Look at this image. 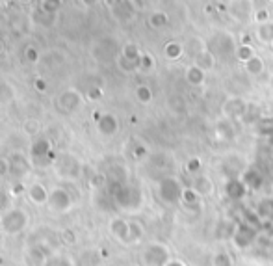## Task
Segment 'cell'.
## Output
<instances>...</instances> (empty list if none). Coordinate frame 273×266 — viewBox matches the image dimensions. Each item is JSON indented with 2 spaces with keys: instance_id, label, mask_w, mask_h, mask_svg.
I'll return each instance as SVG.
<instances>
[{
  "instance_id": "6da1fadb",
  "label": "cell",
  "mask_w": 273,
  "mask_h": 266,
  "mask_svg": "<svg viewBox=\"0 0 273 266\" xmlns=\"http://www.w3.org/2000/svg\"><path fill=\"white\" fill-rule=\"evenodd\" d=\"M30 225V214L22 207H10L0 214V233L8 236H17L24 233Z\"/></svg>"
},
{
  "instance_id": "7a4b0ae2",
  "label": "cell",
  "mask_w": 273,
  "mask_h": 266,
  "mask_svg": "<svg viewBox=\"0 0 273 266\" xmlns=\"http://www.w3.org/2000/svg\"><path fill=\"white\" fill-rule=\"evenodd\" d=\"M110 199L114 201V205L119 209L132 212L141 207V190L129 183L110 184Z\"/></svg>"
},
{
  "instance_id": "3957f363",
  "label": "cell",
  "mask_w": 273,
  "mask_h": 266,
  "mask_svg": "<svg viewBox=\"0 0 273 266\" xmlns=\"http://www.w3.org/2000/svg\"><path fill=\"white\" fill-rule=\"evenodd\" d=\"M54 171L60 179L65 181H77L82 173V164L80 160L71 153H62L58 154L54 160Z\"/></svg>"
},
{
  "instance_id": "277c9868",
  "label": "cell",
  "mask_w": 273,
  "mask_h": 266,
  "mask_svg": "<svg viewBox=\"0 0 273 266\" xmlns=\"http://www.w3.org/2000/svg\"><path fill=\"white\" fill-rule=\"evenodd\" d=\"M169 259L171 250L164 242H149L141 250V264L143 266H164Z\"/></svg>"
},
{
  "instance_id": "5b68a950",
  "label": "cell",
  "mask_w": 273,
  "mask_h": 266,
  "mask_svg": "<svg viewBox=\"0 0 273 266\" xmlns=\"http://www.w3.org/2000/svg\"><path fill=\"white\" fill-rule=\"evenodd\" d=\"M72 205H75V199H72L71 192L67 188L56 186V188L51 190L48 203H46L51 212H54V214H65V212H69L72 209Z\"/></svg>"
},
{
  "instance_id": "8992f818",
  "label": "cell",
  "mask_w": 273,
  "mask_h": 266,
  "mask_svg": "<svg viewBox=\"0 0 273 266\" xmlns=\"http://www.w3.org/2000/svg\"><path fill=\"white\" fill-rule=\"evenodd\" d=\"M28 157H30L32 164H54L56 160V154L52 151V143L48 138H39L37 136L30 145V151H28Z\"/></svg>"
},
{
  "instance_id": "52a82bcc",
  "label": "cell",
  "mask_w": 273,
  "mask_h": 266,
  "mask_svg": "<svg viewBox=\"0 0 273 266\" xmlns=\"http://www.w3.org/2000/svg\"><path fill=\"white\" fill-rule=\"evenodd\" d=\"M182 184L179 183V179L175 177H164L158 183V195L160 199L167 205H175L181 203L182 199Z\"/></svg>"
},
{
  "instance_id": "ba28073f",
  "label": "cell",
  "mask_w": 273,
  "mask_h": 266,
  "mask_svg": "<svg viewBox=\"0 0 273 266\" xmlns=\"http://www.w3.org/2000/svg\"><path fill=\"white\" fill-rule=\"evenodd\" d=\"M257 235H258L257 227H253V225L242 221V224H238L234 235L231 236V242L236 246L238 250H247V248L255 246V242H257Z\"/></svg>"
},
{
  "instance_id": "9c48e42d",
  "label": "cell",
  "mask_w": 273,
  "mask_h": 266,
  "mask_svg": "<svg viewBox=\"0 0 273 266\" xmlns=\"http://www.w3.org/2000/svg\"><path fill=\"white\" fill-rule=\"evenodd\" d=\"M82 102H84V95L78 92V90H75V87H69V90L62 92L56 99L58 108H60L63 114L77 112L78 108L82 106Z\"/></svg>"
},
{
  "instance_id": "30bf717a",
  "label": "cell",
  "mask_w": 273,
  "mask_h": 266,
  "mask_svg": "<svg viewBox=\"0 0 273 266\" xmlns=\"http://www.w3.org/2000/svg\"><path fill=\"white\" fill-rule=\"evenodd\" d=\"M253 13H255L253 0H231L229 4V15L236 23H247L249 19H253Z\"/></svg>"
},
{
  "instance_id": "8fae6325",
  "label": "cell",
  "mask_w": 273,
  "mask_h": 266,
  "mask_svg": "<svg viewBox=\"0 0 273 266\" xmlns=\"http://www.w3.org/2000/svg\"><path fill=\"white\" fill-rule=\"evenodd\" d=\"M8 162H10V175H13L15 179L21 181L22 177H26V175L30 173L32 160H30V157H26L24 153H19V151L11 153L10 157H8Z\"/></svg>"
},
{
  "instance_id": "7c38bea8",
  "label": "cell",
  "mask_w": 273,
  "mask_h": 266,
  "mask_svg": "<svg viewBox=\"0 0 273 266\" xmlns=\"http://www.w3.org/2000/svg\"><path fill=\"white\" fill-rule=\"evenodd\" d=\"M95 123H97V132L104 138H112L119 132V119L117 116L110 112L97 114L95 116Z\"/></svg>"
},
{
  "instance_id": "4fadbf2b",
  "label": "cell",
  "mask_w": 273,
  "mask_h": 266,
  "mask_svg": "<svg viewBox=\"0 0 273 266\" xmlns=\"http://www.w3.org/2000/svg\"><path fill=\"white\" fill-rule=\"evenodd\" d=\"M247 112V102L242 97H231L221 104V114L225 119H240Z\"/></svg>"
},
{
  "instance_id": "5bb4252c",
  "label": "cell",
  "mask_w": 273,
  "mask_h": 266,
  "mask_svg": "<svg viewBox=\"0 0 273 266\" xmlns=\"http://www.w3.org/2000/svg\"><path fill=\"white\" fill-rule=\"evenodd\" d=\"M48 190L43 183H32L28 184V190H26V197L30 201L32 205H36V207H43V205L48 203Z\"/></svg>"
},
{
  "instance_id": "9a60e30c",
  "label": "cell",
  "mask_w": 273,
  "mask_h": 266,
  "mask_svg": "<svg viewBox=\"0 0 273 266\" xmlns=\"http://www.w3.org/2000/svg\"><path fill=\"white\" fill-rule=\"evenodd\" d=\"M108 229H110V235L114 236L115 240L123 242L127 244L129 242V231H130V221L125 220V218H112L108 224Z\"/></svg>"
},
{
  "instance_id": "2e32d148",
  "label": "cell",
  "mask_w": 273,
  "mask_h": 266,
  "mask_svg": "<svg viewBox=\"0 0 273 266\" xmlns=\"http://www.w3.org/2000/svg\"><path fill=\"white\" fill-rule=\"evenodd\" d=\"M190 186L195 190L201 197H210V195H214V190H216L214 188V181H212L208 175H203V173L193 175V181H191Z\"/></svg>"
},
{
  "instance_id": "e0dca14e",
  "label": "cell",
  "mask_w": 273,
  "mask_h": 266,
  "mask_svg": "<svg viewBox=\"0 0 273 266\" xmlns=\"http://www.w3.org/2000/svg\"><path fill=\"white\" fill-rule=\"evenodd\" d=\"M245 192H247V186L243 184V181L240 179V177H236V179H227V183H225V195H227L229 199H242L243 195H245Z\"/></svg>"
},
{
  "instance_id": "ac0fdd59",
  "label": "cell",
  "mask_w": 273,
  "mask_h": 266,
  "mask_svg": "<svg viewBox=\"0 0 273 266\" xmlns=\"http://www.w3.org/2000/svg\"><path fill=\"white\" fill-rule=\"evenodd\" d=\"M186 82L190 84V86H203L206 80V71L205 69H201L199 65H195V63H191L190 67H186Z\"/></svg>"
},
{
  "instance_id": "d6986e66",
  "label": "cell",
  "mask_w": 273,
  "mask_h": 266,
  "mask_svg": "<svg viewBox=\"0 0 273 266\" xmlns=\"http://www.w3.org/2000/svg\"><path fill=\"white\" fill-rule=\"evenodd\" d=\"M255 39H257L260 45H273V20L257 25Z\"/></svg>"
},
{
  "instance_id": "ffe728a7",
  "label": "cell",
  "mask_w": 273,
  "mask_h": 266,
  "mask_svg": "<svg viewBox=\"0 0 273 266\" xmlns=\"http://www.w3.org/2000/svg\"><path fill=\"white\" fill-rule=\"evenodd\" d=\"M191 60H193L195 65H199L201 69H205V71H210V69H214V65H216V56H214L212 49H208V47H206L205 51L199 52L197 56L191 58Z\"/></svg>"
},
{
  "instance_id": "44dd1931",
  "label": "cell",
  "mask_w": 273,
  "mask_h": 266,
  "mask_svg": "<svg viewBox=\"0 0 273 266\" xmlns=\"http://www.w3.org/2000/svg\"><path fill=\"white\" fill-rule=\"evenodd\" d=\"M240 179L243 181V184L247 186V190H258L260 186H262V183H264V179H262V175L258 173L257 169H253V168H249V169H245L242 173V177Z\"/></svg>"
},
{
  "instance_id": "7402d4cb",
  "label": "cell",
  "mask_w": 273,
  "mask_h": 266,
  "mask_svg": "<svg viewBox=\"0 0 273 266\" xmlns=\"http://www.w3.org/2000/svg\"><path fill=\"white\" fill-rule=\"evenodd\" d=\"M243 69H245V73L251 75V77H260L264 73V69H266V65H264V60L258 56V54H253V56L243 63Z\"/></svg>"
},
{
  "instance_id": "603a6c76",
  "label": "cell",
  "mask_w": 273,
  "mask_h": 266,
  "mask_svg": "<svg viewBox=\"0 0 273 266\" xmlns=\"http://www.w3.org/2000/svg\"><path fill=\"white\" fill-rule=\"evenodd\" d=\"M184 52H186L184 45L179 43V41H169V43H165V47H164V56L169 61L181 60Z\"/></svg>"
},
{
  "instance_id": "cb8c5ba5",
  "label": "cell",
  "mask_w": 273,
  "mask_h": 266,
  "mask_svg": "<svg viewBox=\"0 0 273 266\" xmlns=\"http://www.w3.org/2000/svg\"><path fill=\"white\" fill-rule=\"evenodd\" d=\"M255 212L258 214L260 221H271L273 220V199L271 197H266V199L260 201V203L257 205Z\"/></svg>"
},
{
  "instance_id": "d4e9b609",
  "label": "cell",
  "mask_w": 273,
  "mask_h": 266,
  "mask_svg": "<svg viewBox=\"0 0 273 266\" xmlns=\"http://www.w3.org/2000/svg\"><path fill=\"white\" fill-rule=\"evenodd\" d=\"M208 266H234V259L229 250H219L210 257Z\"/></svg>"
},
{
  "instance_id": "484cf974",
  "label": "cell",
  "mask_w": 273,
  "mask_h": 266,
  "mask_svg": "<svg viewBox=\"0 0 273 266\" xmlns=\"http://www.w3.org/2000/svg\"><path fill=\"white\" fill-rule=\"evenodd\" d=\"M130 231H129V242L127 244H139L145 235V227L139 220H129Z\"/></svg>"
},
{
  "instance_id": "4316f807",
  "label": "cell",
  "mask_w": 273,
  "mask_h": 266,
  "mask_svg": "<svg viewBox=\"0 0 273 266\" xmlns=\"http://www.w3.org/2000/svg\"><path fill=\"white\" fill-rule=\"evenodd\" d=\"M43 266H75V262H72L71 257L65 255V253L54 251V253H51V255L46 257Z\"/></svg>"
},
{
  "instance_id": "83f0119b",
  "label": "cell",
  "mask_w": 273,
  "mask_h": 266,
  "mask_svg": "<svg viewBox=\"0 0 273 266\" xmlns=\"http://www.w3.org/2000/svg\"><path fill=\"white\" fill-rule=\"evenodd\" d=\"M13 99H15V87L11 86L10 82L0 80V106L10 104Z\"/></svg>"
},
{
  "instance_id": "f1b7e54d",
  "label": "cell",
  "mask_w": 273,
  "mask_h": 266,
  "mask_svg": "<svg viewBox=\"0 0 273 266\" xmlns=\"http://www.w3.org/2000/svg\"><path fill=\"white\" fill-rule=\"evenodd\" d=\"M141 54H143V52L139 51V47L136 45V43H127V45L123 47V52H121L123 58L138 63V69H139V58H141Z\"/></svg>"
},
{
  "instance_id": "f546056e",
  "label": "cell",
  "mask_w": 273,
  "mask_h": 266,
  "mask_svg": "<svg viewBox=\"0 0 273 266\" xmlns=\"http://www.w3.org/2000/svg\"><path fill=\"white\" fill-rule=\"evenodd\" d=\"M167 23H169V17H167V13H164V11H155V13L149 17V26L155 28V30H160V28L167 26Z\"/></svg>"
},
{
  "instance_id": "4dcf8cb0",
  "label": "cell",
  "mask_w": 273,
  "mask_h": 266,
  "mask_svg": "<svg viewBox=\"0 0 273 266\" xmlns=\"http://www.w3.org/2000/svg\"><path fill=\"white\" fill-rule=\"evenodd\" d=\"M54 20H56V15H51V13H46V11H43L41 8L34 11V23H36V25L52 26V25H54Z\"/></svg>"
},
{
  "instance_id": "1f68e13d",
  "label": "cell",
  "mask_w": 273,
  "mask_h": 266,
  "mask_svg": "<svg viewBox=\"0 0 273 266\" xmlns=\"http://www.w3.org/2000/svg\"><path fill=\"white\" fill-rule=\"evenodd\" d=\"M136 99H138V102H141V104H149V102L153 101V90H151L147 84H139V86L136 87Z\"/></svg>"
},
{
  "instance_id": "d6a6232c",
  "label": "cell",
  "mask_w": 273,
  "mask_h": 266,
  "mask_svg": "<svg viewBox=\"0 0 273 266\" xmlns=\"http://www.w3.org/2000/svg\"><path fill=\"white\" fill-rule=\"evenodd\" d=\"M199 199H201V195L197 194V192H195L193 188H191V186H188V188L182 190V199H181V203L188 205V207H193V205L199 203Z\"/></svg>"
},
{
  "instance_id": "836d02e7",
  "label": "cell",
  "mask_w": 273,
  "mask_h": 266,
  "mask_svg": "<svg viewBox=\"0 0 273 266\" xmlns=\"http://www.w3.org/2000/svg\"><path fill=\"white\" fill-rule=\"evenodd\" d=\"M24 132H26V136L37 138L39 132H41V123L37 121V119H26L24 121Z\"/></svg>"
},
{
  "instance_id": "e575fe53",
  "label": "cell",
  "mask_w": 273,
  "mask_h": 266,
  "mask_svg": "<svg viewBox=\"0 0 273 266\" xmlns=\"http://www.w3.org/2000/svg\"><path fill=\"white\" fill-rule=\"evenodd\" d=\"M253 54H257V52H255V49H253L251 45H240V47H236V51H234V56L240 61H243V63H245Z\"/></svg>"
},
{
  "instance_id": "d590c367",
  "label": "cell",
  "mask_w": 273,
  "mask_h": 266,
  "mask_svg": "<svg viewBox=\"0 0 273 266\" xmlns=\"http://www.w3.org/2000/svg\"><path fill=\"white\" fill-rule=\"evenodd\" d=\"M62 2L63 0H41L39 8H41L43 11H46V13H51V15H56L58 10L62 8Z\"/></svg>"
},
{
  "instance_id": "8d00e7d4",
  "label": "cell",
  "mask_w": 273,
  "mask_h": 266,
  "mask_svg": "<svg viewBox=\"0 0 273 266\" xmlns=\"http://www.w3.org/2000/svg\"><path fill=\"white\" fill-rule=\"evenodd\" d=\"M253 20H255V25L268 23V20H271V13H269L268 8H257L255 13H253Z\"/></svg>"
},
{
  "instance_id": "74e56055",
  "label": "cell",
  "mask_w": 273,
  "mask_h": 266,
  "mask_svg": "<svg viewBox=\"0 0 273 266\" xmlns=\"http://www.w3.org/2000/svg\"><path fill=\"white\" fill-rule=\"evenodd\" d=\"M201 168H203V162L199 157H191V159L186 162V171L191 175H197L199 171H201Z\"/></svg>"
},
{
  "instance_id": "f35d334b",
  "label": "cell",
  "mask_w": 273,
  "mask_h": 266,
  "mask_svg": "<svg viewBox=\"0 0 273 266\" xmlns=\"http://www.w3.org/2000/svg\"><path fill=\"white\" fill-rule=\"evenodd\" d=\"M139 69H141V71L155 69V58L151 56L149 52H143V54H141V58H139Z\"/></svg>"
},
{
  "instance_id": "ab89813d",
  "label": "cell",
  "mask_w": 273,
  "mask_h": 266,
  "mask_svg": "<svg viewBox=\"0 0 273 266\" xmlns=\"http://www.w3.org/2000/svg\"><path fill=\"white\" fill-rule=\"evenodd\" d=\"M22 54H24L26 63H37L39 61V51H37L36 47H26Z\"/></svg>"
},
{
  "instance_id": "60d3db41",
  "label": "cell",
  "mask_w": 273,
  "mask_h": 266,
  "mask_svg": "<svg viewBox=\"0 0 273 266\" xmlns=\"http://www.w3.org/2000/svg\"><path fill=\"white\" fill-rule=\"evenodd\" d=\"M117 65H119V69L125 73H130V71H136V69H138V63L127 60V58H123V56L117 58Z\"/></svg>"
},
{
  "instance_id": "b9f144b4",
  "label": "cell",
  "mask_w": 273,
  "mask_h": 266,
  "mask_svg": "<svg viewBox=\"0 0 273 266\" xmlns=\"http://www.w3.org/2000/svg\"><path fill=\"white\" fill-rule=\"evenodd\" d=\"M26 190H28V186H26V184L22 183V181H19V179H17V181H15V184L11 186L10 195H11V197H17V195L26 194Z\"/></svg>"
},
{
  "instance_id": "7bdbcfd3",
  "label": "cell",
  "mask_w": 273,
  "mask_h": 266,
  "mask_svg": "<svg viewBox=\"0 0 273 266\" xmlns=\"http://www.w3.org/2000/svg\"><path fill=\"white\" fill-rule=\"evenodd\" d=\"M106 183H108V177L104 173H95L91 177V181H89V184H91L93 188H103Z\"/></svg>"
},
{
  "instance_id": "ee69618b",
  "label": "cell",
  "mask_w": 273,
  "mask_h": 266,
  "mask_svg": "<svg viewBox=\"0 0 273 266\" xmlns=\"http://www.w3.org/2000/svg\"><path fill=\"white\" fill-rule=\"evenodd\" d=\"M86 99H89V101H98V99H103V90H101V87H91V90L86 93Z\"/></svg>"
},
{
  "instance_id": "f6af8a7d",
  "label": "cell",
  "mask_w": 273,
  "mask_h": 266,
  "mask_svg": "<svg viewBox=\"0 0 273 266\" xmlns=\"http://www.w3.org/2000/svg\"><path fill=\"white\" fill-rule=\"evenodd\" d=\"M134 157H136V159H145V157H147V147H145V145H141V143H136Z\"/></svg>"
},
{
  "instance_id": "bcb514c9",
  "label": "cell",
  "mask_w": 273,
  "mask_h": 266,
  "mask_svg": "<svg viewBox=\"0 0 273 266\" xmlns=\"http://www.w3.org/2000/svg\"><path fill=\"white\" fill-rule=\"evenodd\" d=\"M10 192H6L4 188H0V209H6L8 207V201H10Z\"/></svg>"
},
{
  "instance_id": "7dc6e473",
  "label": "cell",
  "mask_w": 273,
  "mask_h": 266,
  "mask_svg": "<svg viewBox=\"0 0 273 266\" xmlns=\"http://www.w3.org/2000/svg\"><path fill=\"white\" fill-rule=\"evenodd\" d=\"M8 173H10V162H8V159H0V179Z\"/></svg>"
},
{
  "instance_id": "c3c4849f",
  "label": "cell",
  "mask_w": 273,
  "mask_h": 266,
  "mask_svg": "<svg viewBox=\"0 0 273 266\" xmlns=\"http://www.w3.org/2000/svg\"><path fill=\"white\" fill-rule=\"evenodd\" d=\"M34 87H36L37 92L45 93L46 92V80L45 78H36V80H34Z\"/></svg>"
},
{
  "instance_id": "681fc988",
  "label": "cell",
  "mask_w": 273,
  "mask_h": 266,
  "mask_svg": "<svg viewBox=\"0 0 273 266\" xmlns=\"http://www.w3.org/2000/svg\"><path fill=\"white\" fill-rule=\"evenodd\" d=\"M164 266H188V264H186V262L182 261V259H175V257H171L169 261L165 262Z\"/></svg>"
},
{
  "instance_id": "f907efd6",
  "label": "cell",
  "mask_w": 273,
  "mask_h": 266,
  "mask_svg": "<svg viewBox=\"0 0 273 266\" xmlns=\"http://www.w3.org/2000/svg\"><path fill=\"white\" fill-rule=\"evenodd\" d=\"M78 2H80L84 8H93V6H97L101 0H78Z\"/></svg>"
},
{
  "instance_id": "816d5d0a",
  "label": "cell",
  "mask_w": 273,
  "mask_h": 266,
  "mask_svg": "<svg viewBox=\"0 0 273 266\" xmlns=\"http://www.w3.org/2000/svg\"><path fill=\"white\" fill-rule=\"evenodd\" d=\"M4 49H6V47H4V41L0 39V54H2V52H4Z\"/></svg>"
},
{
  "instance_id": "f5cc1de1",
  "label": "cell",
  "mask_w": 273,
  "mask_h": 266,
  "mask_svg": "<svg viewBox=\"0 0 273 266\" xmlns=\"http://www.w3.org/2000/svg\"><path fill=\"white\" fill-rule=\"evenodd\" d=\"M19 2H22V4H30V2H34V0H19Z\"/></svg>"
},
{
  "instance_id": "db71d44e",
  "label": "cell",
  "mask_w": 273,
  "mask_h": 266,
  "mask_svg": "<svg viewBox=\"0 0 273 266\" xmlns=\"http://www.w3.org/2000/svg\"><path fill=\"white\" fill-rule=\"evenodd\" d=\"M247 266H264V264H258V262H253V264H247Z\"/></svg>"
},
{
  "instance_id": "11a10c76",
  "label": "cell",
  "mask_w": 273,
  "mask_h": 266,
  "mask_svg": "<svg viewBox=\"0 0 273 266\" xmlns=\"http://www.w3.org/2000/svg\"><path fill=\"white\" fill-rule=\"evenodd\" d=\"M127 266H141V264H127Z\"/></svg>"
},
{
  "instance_id": "9f6ffc18",
  "label": "cell",
  "mask_w": 273,
  "mask_h": 266,
  "mask_svg": "<svg viewBox=\"0 0 273 266\" xmlns=\"http://www.w3.org/2000/svg\"><path fill=\"white\" fill-rule=\"evenodd\" d=\"M268 2H269V4H271V6H273V0H268Z\"/></svg>"
},
{
  "instance_id": "6f0895ef",
  "label": "cell",
  "mask_w": 273,
  "mask_h": 266,
  "mask_svg": "<svg viewBox=\"0 0 273 266\" xmlns=\"http://www.w3.org/2000/svg\"><path fill=\"white\" fill-rule=\"evenodd\" d=\"M271 138H273V134H271Z\"/></svg>"
},
{
  "instance_id": "680465c9",
  "label": "cell",
  "mask_w": 273,
  "mask_h": 266,
  "mask_svg": "<svg viewBox=\"0 0 273 266\" xmlns=\"http://www.w3.org/2000/svg\"><path fill=\"white\" fill-rule=\"evenodd\" d=\"M271 47H273V45H271Z\"/></svg>"
}]
</instances>
